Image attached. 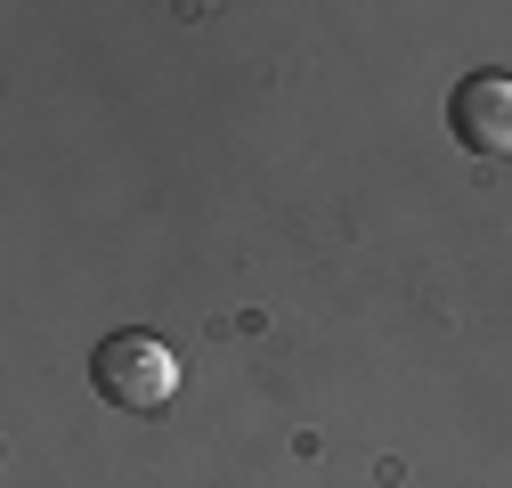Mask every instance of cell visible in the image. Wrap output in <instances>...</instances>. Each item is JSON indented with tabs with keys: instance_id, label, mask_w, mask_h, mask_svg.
Listing matches in <instances>:
<instances>
[{
	"instance_id": "cell-1",
	"label": "cell",
	"mask_w": 512,
	"mask_h": 488,
	"mask_svg": "<svg viewBox=\"0 0 512 488\" xmlns=\"http://www.w3.org/2000/svg\"><path fill=\"white\" fill-rule=\"evenodd\" d=\"M90 383H98V399L131 407V415H163L171 391H179V358H171V342L131 326V334H106L90 350Z\"/></svg>"
},
{
	"instance_id": "cell-2",
	"label": "cell",
	"mask_w": 512,
	"mask_h": 488,
	"mask_svg": "<svg viewBox=\"0 0 512 488\" xmlns=\"http://www.w3.org/2000/svg\"><path fill=\"white\" fill-rule=\"evenodd\" d=\"M447 131L472 155H512V74H464L447 90Z\"/></svg>"
}]
</instances>
